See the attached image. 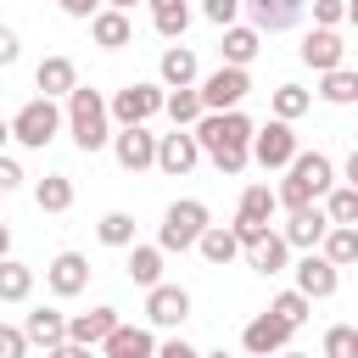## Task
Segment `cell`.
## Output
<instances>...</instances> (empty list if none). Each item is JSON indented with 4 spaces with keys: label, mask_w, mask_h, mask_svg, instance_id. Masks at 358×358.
I'll list each match as a JSON object with an SVG mask.
<instances>
[{
    "label": "cell",
    "mask_w": 358,
    "mask_h": 358,
    "mask_svg": "<svg viewBox=\"0 0 358 358\" xmlns=\"http://www.w3.org/2000/svg\"><path fill=\"white\" fill-rule=\"evenodd\" d=\"M246 157H252V162H263V168H285V162L296 157V134H291V123L268 117L263 129H252V140H246Z\"/></svg>",
    "instance_id": "ba28073f"
},
{
    "label": "cell",
    "mask_w": 358,
    "mask_h": 358,
    "mask_svg": "<svg viewBox=\"0 0 358 358\" xmlns=\"http://www.w3.org/2000/svg\"><path fill=\"white\" fill-rule=\"evenodd\" d=\"M123 252H129L123 268H129L134 285H157V280H162V246H140V241H134V246H123Z\"/></svg>",
    "instance_id": "f1b7e54d"
},
{
    "label": "cell",
    "mask_w": 358,
    "mask_h": 358,
    "mask_svg": "<svg viewBox=\"0 0 358 358\" xmlns=\"http://www.w3.org/2000/svg\"><path fill=\"white\" fill-rule=\"evenodd\" d=\"M17 185H22V168H17V162L0 151V196H6V190H17Z\"/></svg>",
    "instance_id": "bcb514c9"
},
{
    "label": "cell",
    "mask_w": 358,
    "mask_h": 358,
    "mask_svg": "<svg viewBox=\"0 0 358 358\" xmlns=\"http://www.w3.org/2000/svg\"><path fill=\"white\" fill-rule=\"evenodd\" d=\"M0 257H11V229H6V218H0Z\"/></svg>",
    "instance_id": "c3c4849f"
},
{
    "label": "cell",
    "mask_w": 358,
    "mask_h": 358,
    "mask_svg": "<svg viewBox=\"0 0 358 358\" xmlns=\"http://www.w3.org/2000/svg\"><path fill=\"white\" fill-rule=\"evenodd\" d=\"M162 84H145V78H134V84H123L112 101H106V117L117 123V129H129V123H151L157 112H162Z\"/></svg>",
    "instance_id": "8992f818"
},
{
    "label": "cell",
    "mask_w": 358,
    "mask_h": 358,
    "mask_svg": "<svg viewBox=\"0 0 358 358\" xmlns=\"http://www.w3.org/2000/svg\"><path fill=\"white\" fill-rule=\"evenodd\" d=\"M22 336H28V347H56V341H67V313L34 308V313L22 319Z\"/></svg>",
    "instance_id": "cb8c5ba5"
},
{
    "label": "cell",
    "mask_w": 358,
    "mask_h": 358,
    "mask_svg": "<svg viewBox=\"0 0 358 358\" xmlns=\"http://www.w3.org/2000/svg\"><path fill=\"white\" fill-rule=\"evenodd\" d=\"M241 11H252V28L257 34H285L302 22L308 0H241Z\"/></svg>",
    "instance_id": "ac0fdd59"
},
{
    "label": "cell",
    "mask_w": 358,
    "mask_h": 358,
    "mask_svg": "<svg viewBox=\"0 0 358 358\" xmlns=\"http://www.w3.org/2000/svg\"><path fill=\"white\" fill-rule=\"evenodd\" d=\"M347 17H352L347 0H313V28H341Z\"/></svg>",
    "instance_id": "ab89813d"
},
{
    "label": "cell",
    "mask_w": 358,
    "mask_h": 358,
    "mask_svg": "<svg viewBox=\"0 0 358 358\" xmlns=\"http://www.w3.org/2000/svg\"><path fill=\"white\" fill-rule=\"evenodd\" d=\"M145 6H151V22H157L162 39H185V28H190V0H145Z\"/></svg>",
    "instance_id": "83f0119b"
},
{
    "label": "cell",
    "mask_w": 358,
    "mask_h": 358,
    "mask_svg": "<svg viewBox=\"0 0 358 358\" xmlns=\"http://www.w3.org/2000/svg\"><path fill=\"white\" fill-rule=\"evenodd\" d=\"M213 224V213H207V201H196V196H179L168 213H162V229H157V246L162 252H190L196 246V235Z\"/></svg>",
    "instance_id": "277c9868"
},
{
    "label": "cell",
    "mask_w": 358,
    "mask_h": 358,
    "mask_svg": "<svg viewBox=\"0 0 358 358\" xmlns=\"http://www.w3.org/2000/svg\"><path fill=\"white\" fill-rule=\"evenodd\" d=\"M0 358H28V336H22V324H0Z\"/></svg>",
    "instance_id": "b9f144b4"
},
{
    "label": "cell",
    "mask_w": 358,
    "mask_h": 358,
    "mask_svg": "<svg viewBox=\"0 0 358 358\" xmlns=\"http://www.w3.org/2000/svg\"><path fill=\"white\" fill-rule=\"evenodd\" d=\"M324 358H358V330L352 324H330L324 330Z\"/></svg>",
    "instance_id": "f35d334b"
},
{
    "label": "cell",
    "mask_w": 358,
    "mask_h": 358,
    "mask_svg": "<svg viewBox=\"0 0 358 358\" xmlns=\"http://www.w3.org/2000/svg\"><path fill=\"white\" fill-rule=\"evenodd\" d=\"M34 84H39V95L62 101V95L78 84V67H73V56H45V62L34 67Z\"/></svg>",
    "instance_id": "7402d4cb"
},
{
    "label": "cell",
    "mask_w": 358,
    "mask_h": 358,
    "mask_svg": "<svg viewBox=\"0 0 358 358\" xmlns=\"http://www.w3.org/2000/svg\"><path fill=\"white\" fill-rule=\"evenodd\" d=\"M196 252H201L213 268H224V263H235V257H241V241H235V229H229V224H207V229L196 235Z\"/></svg>",
    "instance_id": "603a6c76"
},
{
    "label": "cell",
    "mask_w": 358,
    "mask_h": 358,
    "mask_svg": "<svg viewBox=\"0 0 358 358\" xmlns=\"http://www.w3.org/2000/svg\"><path fill=\"white\" fill-rule=\"evenodd\" d=\"M268 218H274V190L268 185H246L241 207H235V224H268Z\"/></svg>",
    "instance_id": "836d02e7"
},
{
    "label": "cell",
    "mask_w": 358,
    "mask_h": 358,
    "mask_svg": "<svg viewBox=\"0 0 358 358\" xmlns=\"http://www.w3.org/2000/svg\"><path fill=\"white\" fill-rule=\"evenodd\" d=\"M274 358H308V352H274Z\"/></svg>",
    "instance_id": "f5cc1de1"
},
{
    "label": "cell",
    "mask_w": 358,
    "mask_h": 358,
    "mask_svg": "<svg viewBox=\"0 0 358 358\" xmlns=\"http://www.w3.org/2000/svg\"><path fill=\"white\" fill-rule=\"evenodd\" d=\"M34 296V268L17 257H0V302H28Z\"/></svg>",
    "instance_id": "f546056e"
},
{
    "label": "cell",
    "mask_w": 358,
    "mask_h": 358,
    "mask_svg": "<svg viewBox=\"0 0 358 358\" xmlns=\"http://www.w3.org/2000/svg\"><path fill=\"white\" fill-rule=\"evenodd\" d=\"M90 39H95L101 50H123V45H134V22H129V11L101 6V11L90 17Z\"/></svg>",
    "instance_id": "ffe728a7"
},
{
    "label": "cell",
    "mask_w": 358,
    "mask_h": 358,
    "mask_svg": "<svg viewBox=\"0 0 358 358\" xmlns=\"http://www.w3.org/2000/svg\"><path fill=\"white\" fill-rule=\"evenodd\" d=\"M201 17H207L213 28H229V22L241 17V0H201Z\"/></svg>",
    "instance_id": "60d3db41"
},
{
    "label": "cell",
    "mask_w": 358,
    "mask_h": 358,
    "mask_svg": "<svg viewBox=\"0 0 358 358\" xmlns=\"http://www.w3.org/2000/svg\"><path fill=\"white\" fill-rule=\"evenodd\" d=\"M201 162V145H196V134L190 129H173V134H157V162L151 168H162V173H173V179H185L190 168Z\"/></svg>",
    "instance_id": "7c38bea8"
},
{
    "label": "cell",
    "mask_w": 358,
    "mask_h": 358,
    "mask_svg": "<svg viewBox=\"0 0 358 358\" xmlns=\"http://www.w3.org/2000/svg\"><path fill=\"white\" fill-rule=\"evenodd\" d=\"M201 358H229V352H224V347H218V352H201Z\"/></svg>",
    "instance_id": "816d5d0a"
},
{
    "label": "cell",
    "mask_w": 358,
    "mask_h": 358,
    "mask_svg": "<svg viewBox=\"0 0 358 358\" xmlns=\"http://www.w3.org/2000/svg\"><path fill=\"white\" fill-rule=\"evenodd\" d=\"M145 319L157 324V330H179L185 319H190V291L185 285H145Z\"/></svg>",
    "instance_id": "30bf717a"
},
{
    "label": "cell",
    "mask_w": 358,
    "mask_h": 358,
    "mask_svg": "<svg viewBox=\"0 0 358 358\" xmlns=\"http://www.w3.org/2000/svg\"><path fill=\"white\" fill-rule=\"evenodd\" d=\"M45 285H50V296H78L90 285V257L84 252H56L45 263Z\"/></svg>",
    "instance_id": "9a60e30c"
},
{
    "label": "cell",
    "mask_w": 358,
    "mask_h": 358,
    "mask_svg": "<svg viewBox=\"0 0 358 358\" xmlns=\"http://www.w3.org/2000/svg\"><path fill=\"white\" fill-rule=\"evenodd\" d=\"M67 134L78 151H101L112 140V117H106V95L90 90V84H73L67 90Z\"/></svg>",
    "instance_id": "3957f363"
},
{
    "label": "cell",
    "mask_w": 358,
    "mask_h": 358,
    "mask_svg": "<svg viewBox=\"0 0 358 358\" xmlns=\"http://www.w3.org/2000/svg\"><path fill=\"white\" fill-rule=\"evenodd\" d=\"M268 313H274V319H285L291 330H302V324H308V313H313V302H308V296L291 285V291H280V296L268 302Z\"/></svg>",
    "instance_id": "8d00e7d4"
},
{
    "label": "cell",
    "mask_w": 358,
    "mask_h": 358,
    "mask_svg": "<svg viewBox=\"0 0 358 358\" xmlns=\"http://www.w3.org/2000/svg\"><path fill=\"white\" fill-rule=\"evenodd\" d=\"M308 106H313V90H302V84H280L274 90V117L280 123H296Z\"/></svg>",
    "instance_id": "d590c367"
},
{
    "label": "cell",
    "mask_w": 358,
    "mask_h": 358,
    "mask_svg": "<svg viewBox=\"0 0 358 358\" xmlns=\"http://www.w3.org/2000/svg\"><path fill=\"white\" fill-rule=\"evenodd\" d=\"M95 352H101V358H151V352H157V336H151L145 324H123V319H117V324L101 336Z\"/></svg>",
    "instance_id": "e0dca14e"
},
{
    "label": "cell",
    "mask_w": 358,
    "mask_h": 358,
    "mask_svg": "<svg viewBox=\"0 0 358 358\" xmlns=\"http://www.w3.org/2000/svg\"><path fill=\"white\" fill-rule=\"evenodd\" d=\"M319 101H330V106H352V101H358V73H352V67H330V73L319 78Z\"/></svg>",
    "instance_id": "4dcf8cb0"
},
{
    "label": "cell",
    "mask_w": 358,
    "mask_h": 358,
    "mask_svg": "<svg viewBox=\"0 0 358 358\" xmlns=\"http://www.w3.org/2000/svg\"><path fill=\"white\" fill-rule=\"evenodd\" d=\"M6 140H11V123H6V117H0V151H6Z\"/></svg>",
    "instance_id": "f907efd6"
},
{
    "label": "cell",
    "mask_w": 358,
    "mask_h": 358,
    "mask_svg": "<svg viewBox=\"0 0 358 358\" xmlns=\"http://www.w3.org/2000/svg\"><path fill=\"white\" fill-rule=\"evenodd\" d=\"M157 78H162V90L196 84V50H190V45H168L162 62H157Z\"/></svg>",
    "instance_id": "484cf974"
},
{
    "label": "cell",
    "mask_w": 358,
    "mask_h": 358,
    "mask_svg": "<svg viewBox=\"0 0 358 358\" xmlns=\"http://www.w3.org/2000/svg\"><path fill=\"white\" fill-rule=\"evenodd\" d=\"M241 252H246V268H252V274H263V280L285 274V263H291V246L280 241V229H257Z\"/></svg>",
    "instance_id": "4fadbf2b"
},
{
    "label": "cell",
    "mask_w": 358,
    "mask_h": 358,
    "mask_svg": "<svg viewBox=\"0 0 358 358\" xmlns=\"http://www.w3.org/2000/svg\"><path fill=\"white\" fill-rule=\"evenodd\" d=\"M330 185H336V162H330L324 151H296V157L285 162V179H280V190H274V207H285V213L313 207Z\"/></svg>",
    "instance_id": "7a4b0ae2"
},
{
    "label": "cell",
    "mask_w": 358,
    "mask_h": 358,
    "mask_svg": "<svg viewBox=\"0 0 358 358\" xmlns=\"http://www.w3.org/2000/svg\"><path fill=\"white\" fill-rule=\"evenodd\" d=\"M17 56H22V39H17V28H6V22H0V67H11Z\"/></svg>",
    "instance_id": "7bdbcfd3"
},
{
    "label": "cell",
    "mask_w": 358,
    "mask_h": 358,
    "mask_svg": "<svg viewBox=\"0 0 358 358\" xmlns=\"http://www.w3.org/2000/svg\"><path fill=\"white\" fill-rule=\"evenodd\" d=\"M151 358H201V352H196V347H190L185 336H173V341H162V347H157Z\"/></svg>",
    "instance_id": "ee69618b"
},
{
    "label": "cell",
    "mask_w": 358,
    "mask_h": 358,
    "mask_svg": "<svg viewBox=\"0 0 358 358\" xmlns=\"http://www.w3.org/2000/svg\"><path fill=\"white\" fill-rule=\"evenodd\" d=\"M291 336H296V330L263 308L257 319H246V330H241V347H246L252 358H274V352H285V347H291Z\"/></svg>",
    "instance_id": "8fae6325"
},
{
    "label": "cell",
    "mask_w": 358,
    "mask_h": 358,
    "mask_svg": "<svg viewBox=\"0 0 358 358\" xmlns=\"http://www.w3.org/2000/svg\"><path fill=\"white\" fill-rule=\"evenodd\" d=\"M252 117L241 112V106H229V112H201L196 123H190V134H196V145H201V157L218 168V173H246V140H252Z\"/></svg>",
    "instance_id": "6da1fadb"
},
{
    "label": "cell",
    "mask_w": 358,
    "mask_h": 358,
    "mask_svg": "<svg viewBox=\"0 0 358 358\" xmlns=\"http://www.w3.org/2000/svg\"><path fill=\"white\" fill-rule=\"evenodd\" d=\"M336 285H341V268H336L330 257H319V252H302V263H296V291H302L308 302H324V296H336Z\"/></svg>",
    "instance_id": "2e32d148"
},
{
    "label": "cell",
    "mask_w": 358,
    "mask_h": 358,
    "mask_svg": "<svg viewBox=\"0 0 358 358\" xmlns=\"http://www.w3.org/2000/svg\"><path fill=\"white\" fill-rule=\"evenodd\" d=\"M34 201H39V213H67L73 207V179L67 173H45L34 185Z\"/></svg>",
    "instance_id": "d6a6232c"
},
{
    "label": "cell",
    "mask_w": 358,
    "mask_h": 358,
    "mask_svg": "<svg viewBox=\"0 0 358 358\" xmlns=\"http://www.w3.org/2000/svg\"><path fill=\"white\" fill-rule=\"evenodd\" d=\"M112 157H117V168H129V173H145L151 162H157V134L145 129V123H129V129H112Z\"/></svg>",
    "instance_id": "9c48e42d"
},
{
    "label": "cell",
    "mask_w": 358,
    "mask_h": 358,
    "mask_svg": "<svg viewBox=\"0 0 358 358\" xmlns=\"http://www.w3.org/2000/svg\"><path fill=\"white\" fill-rule=\"evenodd\" d=\"M319 201H324L330 224H358V185H330Z\"/></svg>",
    "instance_id": "e575fe53"
},
{
    "label": "cell",
    "mask_w": 358,
    "mask_h": 358,
    "mask_svg": "<svg viewBox=\"0 0 358 358\" xmlns=\"http://www.w3.org/2000/svg\"><path fill=\"white\" fill-rule=\"evenodd\" d=\"M324 229H330V218H324V207L313 201V207H296V213L285 218V229H280V241H285L291 252H313V246L324 241Z\"/></svg>",
    "instance_id": "d6986e66"
},
{
    "label": "cell",
    "mask_w": 358,
    "mask_h": 358,
    "mask_svg": "<svg viewBox=\"0 0 358 358\" xmlns=\"http://www.w3.org/2000/svg\"><path fill=\"white\" fill-rule=\"evenodd\" d=\"M95 235H101V246H117V252H123V246H134V218H129V213H106V218L95 224Z\"/></svg>",
    "instance_id": "74e56055"
},
{
    "label": "cell",
    "mask_w": 358,
    "mask_h": 358,
    "mask_svg": "<svg viewBox=\"0 0 358 358\" xmlns=\"http://www.w3.org/2000/svg\"><path fill=\"white\" fill-rule=\"evenodd\" d=\"M101 6H112V11H134L140 0H101Z\"/></svg>",
    "instance_id": "681fc988"
},
{
    "label": "cell",
    "mask_w": 358,
    "mask_h": 358,
    "mask_svg": "<svg viewBox=\"0 0 358 358\" xmlns=\"http://www.w3.org/2000/svg\"><path fill=\"white\" fill-rule=\"evenodd\" d=\"M224 39H218V56L229 62V67H246L257 50H263V34L252 28V22H229V28H218Z\"/></svg>",
    "instance_id": "44dd1931"
},
{
    "label": "cell",
    "mask_w": 358,
    "mask_h": 358,
    "mask_svg": "<svg viewBox=\"0 0 358 358\" xmlns=\"http://www.w3.org/2000/svg\"><path fill=\"white\" fill-rule=\"evenodd\" d=\"M313 252H319V257H330L336 268L358 263V224H330V229H324V241H319Z\"/></svg>",
    "instance_id": "4316f807"
},
{
    "label": "cell",
    "mask_w": 358,
    "mask_h": 358,
    "mask_svg": "<svg viewBox=\"0 0 358 358\" xmlns=\"http://www.w3.org/2000/svg\"><path fill=\"white\" fill-rule=\"evenodd\" d=\"M296 56H302L313 73H330V67H347V39H341L336 28H308Z\"/></svg>",
    "instance_id": "5bb4252c"
},
{
    "label": "cell",
    "mask_w": 358,
    "mask_h": 358,
    "mask_svg": "<svg viewBox=\"0 0 358 358\" xmlns=\"http://www.w3.org/2000/svg\"><path fill=\"white\" fill-rule=\"evenodd\" d=\"M117 324V308H90V313H73L67 319V341L78 347H101V336Z\"/></svg>",
    "instance_id": "d4e9b609"
},
{
    "label": "cell",
    "mask_w": 358,
    "mask_h": 358,
    "mask_svg": "<svg viewBox=\"0 0 358 358\" xmlns=\"http://www.w3.org/2000/svg\"><path fill=\"white\" fill-rule=\"evenodd\" d=\"M246 90H252V78H246V67H213L201 84H196V95H201V112H229V106H241L246 101Z\"/></svg>",
    "instance_id": "52a82bcc"
},
{
    "label": "cell",
    "mask_w": 358,
    "mask_h": 358,
    "mask_svg": "<svg viewBox=\"0 0 358 358\" xmlns=\"http://www.w3.org/2000/svg\"><path fill=\"white\" fill-rule=\"evenodd\" d=\"M162 112L173 117V129H190V123L201 117V95H196V84H179V90H168V95H162Z\"/></svg>",
    "instance_id": "1f68e13d"
},
{
    "label": "cell",
    "mask_w": 358,
    "mask_h": 358,
    "mask_svg": "<svg viewBox=\"0 0 358 358\" xmlns=\"http://www.w3.org/2000/svg\"><path fill=\"white\" fill-rule=\"evenodd\" d=\"M56 6H62L67 17H78V22H90V17L101 11V0H56Z\"/></svg>",
    "instance_id": "7dc6e473"
},
{
    "label": "cell",
    "mask_w": 358,
    "mask_h": 358,
    "mask_svg": "<svg viewBox=\"0 0 358 358\" xmlns=\"http://www.w3.org/2000/svg\"><path fill=\"white\" fill-rule=\"evenodd\" d=\"M56 134H62V106H56L50 95H34L28 106H17V117H11V140H17V145L45 151Z\"/></svg>",
    "instance_id": "5b68a950"
},
{
    "label": "cell",
    "mask_w": 358,
    "mask_h": 358,
    "mask_svg": "<svg viewBox=\"0 0 358 358\" xmlns=\"http://www.w3.org/2000/svg\"><path fill=\"white\" fill-rule=\"evenodd\" d=\"M45 358H95V347H78V341H56V347H45Z\"/></svg>",
    "instance_id": "f6af8a7d"
}]
</instances>
